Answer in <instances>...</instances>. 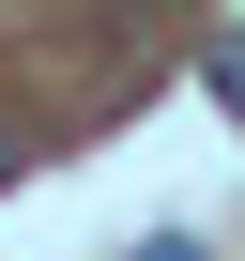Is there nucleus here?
<instances>
[{"mask_svg":"<svg viewBox=\"0 0 245 261\" xmlns=\"http://www.w3.org/2000/svg\"><path fill=\"white\" fill-rule=\"evenodd\" d=\"M138 261H215V246H199V230H154V246H138Z\"/></svg>","mask_w":245,"mask_h":261,"instance_id":"nucleus-2","label":"nucleus"},{"mask_svg":"<svg viewBox=\"0 0 245 261\" xmlns=\"http://www.w3.org/2000/svg\"><path fill=\"white\" fill-rule=\"evenodd\" d=\"M199 77H215V108L245 123V31H215V46H199Z\"/></svg>","mask_w":245,"mask_h":261,"instance_id":"nucleus-1","label":"nucleus"},{"mask_svg":"<svg viewBox=\"0 0 245 261\" xmlns=\"http://www.w3.org/2000/svg\"><path fill=\"white\" fill-rule=\"evenodd\" d=\"M0 185H16V139H0Z\"/></svg>","mask_w":245,"mask_h":261,"instance_id":"nucleus-3","label":"nucleus"}]
</instances>
